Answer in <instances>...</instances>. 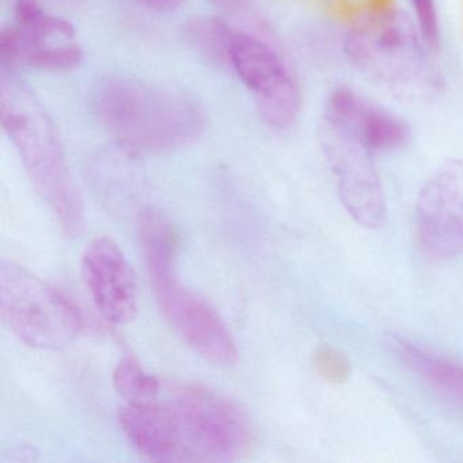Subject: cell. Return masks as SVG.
Here are the masks:
<instances>
[{
  "instance_id": "cell-1",
  "label": "cell",
  "mask_w": 463,
  "mask_h": 463,
  "mask_svg": "<svg viewBox=\"0 0 463 463\" xmlns=\"http://www.w3.org/2000/svg\"><path fill=\"white\" fill-rule=\"evenodd\" d=\"M102 127L129 154H158L196 142L207 127L204 108L188 91L131 77L102 80L91 97Z\"/></svg>"
},
{
  "instance_id": "cell-2",
  "label": "cell",
  "mask_w": 463,
  "mask_h": 463,
  "mask_svg": "<svg viewBox=\"0 0 463 463\" xmlns=\"http://www.w3.org/2000/svg\"><path fill=\"white\" fill-rule=\"evenodd\" d=\"M0 123L32 185L64 234L78 237L85 223V213L56 124L17 70L4 64H0Z\"/></svg>"
},
{
  "instance_id": "cell-3",
  "label": "cell",
  "mask_w": 463,
  "mask_h": 463,
  "mask_svg": "<svg viewBox=\"0 0 463 463\" xmlns=\"http://www.w3.org/2000/svg\"><path fill=\"white\" fill-rule=\"evenodd\" d=\"M346 61L363 77L402 99H430L443 78L411 15L382 6L354 18L343 37Z\"/></svg>"
},
{
  "instance_id": "cell-4",
  "label": "cell",
  "mask_w": 463,
  "mask_h": 463,
  "mask_svg": "<svg viewBox=\"0 0 463 463\" xmlns=\"http://www.w3.org/2000/svg\"><path fill=\"white\" fill-rule=\"evenodd\" d=\"M137 229L148 279L170 326L208 362L234 364L238 349L229 327L207 300L178 280V237L170 219L156 208H146Z\"/></svg>"
},
{
  "instance_id": "cell-5",
  "label": "cell",
  "mask_w": 463,
  "mask_h": 463,
  "mask_svg": "<svg viewBox=\"0 0 463 463\" xmlns=\"http://www.w3.org/2000/svg\"><path fill=\"white\" fill-rule=\"evenodd\" d=\"M0 317L25 345L40 351L66 348L80 335L83 319L50 284L13 260H0Z\"/></svg>"
},
{
  "instance_id": "cell-6",
  "label": "cell",
  "mask_w": 463,
  "mask_h": 463,
  "mask_svg": "<svg viewBox=\"0 0 463 463\" xmlns=\"http://www.w3.org/2000/svg\"><path fill=\"white\" fill-rule=\"evenodd\" d=\"M166 405L183 462L232 459L245 452L253 440L248 414L215 390L181 387Z\"/></svg>"
},
{
  "instance_id": "cell-7",
  "label": "cell",
  "mask_w": 463,
  "mask_h": 463,
  "mask_svg": "<svg viewBox=\"0 0 463 463\" xmlns=\"http://www.w3.org/2000/svg\"><path fill=\"white\" fill-rule=\"evenodd\" d=\"M227 67L250 90L264 123L278 131L292 128L302 110V91L294 70L269 43L234 32Z\"/></svg>"
},
{
  "instance_id": "cell-8",
  "label": "cell",
  "mask_w": 463,
  "mask_h": 463,
  "mask_svg": "<svg viewBox=\"0 0 463 463\" xmlns=\"http://www.w3.org/2000/svg\"><path fill=\"white\" fill-rule=\"evenodd\" d=\"M321 148L341 204L359 226L376 229L386 215L375 154L354 135L321 120Z\"/></svg>"
},
{
  "instance_id": "cell-9",
  "label": "cell",
  "mask_w": 463,
  "mask_h": 463,
  "mask_svg": "<svg viewBox=\"0 0 463 463\" xmlns=\"http://www.w3.org/2000/svg\"><path fill=\"white\" fill-rule=\"evenodd\" d=\"M416 232L422 250L436 260L463 254V161L441 164L420 189Z\"/></svg>"
},
{
  "instance_id": "cell-10",
  "label": "cell",
  "mask_w": 463,
  "mask_h": 463,
  "mask_svg": "<svg viewBox=\"0 0 463 463\" xmlns=\"http://www.w3.org/2000/svg\"><path fill=\"white\" fill-rule=\"evenodd\" d=\"M83 281L97 310L110 324L132 321L139 310L137 278L120 246L108 237L91 241L80 260Z\"/></svg>"
},
{
  "instance_id": "cell-11",
  "label": "cell",
  "mask_w": 463,
  "mask_h": 463,
  "mask_svg": "<svg viewBox=\"0 0 463 463\" xmlns=\"http://www.w3.org/2000/svg\"><path fill=\"white\" fill-rule=\"evenodd\" d=\"M322 120L354 135L375 156L401 150L411 140L405 118L348 86L327 94Z\"/></svg>"
},
{
  "instance_id": "cell-12",
  "label": "cell",
  "mask_w": 463,
  "mask_h": 463,
  "mask_svg": "<svg viewBox=\"0 0 463 463\" xmlns=\"http://www.w3.org/2000/svg\"><path fill=\"white\" fill-rule=\"evenodd\" d=\"M118 420L140 454L158 462H181L180 444L166 402H127L118 409Z\"/></svg>"
},
{
  "instance_id": "cell-13",
  "label": "cell",
  "mask_w": 463,
  "mask_h": 463,
  "mask_svg": "<svg viewBox=\"0 0 463 463\" xmlns=\"http://www.w3.org/2000/svg\"><path fill=\"white\" fill-rule=\"evenodd\" d=\"M82 48L75 42L48 39L20 25L5 26L0 32V64L25 66L45 71H69L82 63Z\"/></svg>"
},
{
  "instance_id": "cell-14",
  "label": "cell",
  "mask_w": 463,
  "mask_h": 463,
  "mask_svg": "<svg viewBox=\"0 0 463 463\" xmlns=\"http://www.w3.org/2000/svg\"><path fill=\"white\" fill-rule=\"evenodd\" d=\"M394 345L401 359L417 375L421 376L433 389L463 406V364L436 356L402 338H395Z\"/></svg>"
},
{
  "instance_id": "cell-15",
  "label": "cell",
  "mask_w": 463,
  "mask_h": 463,
  "mask_svg": "<svg viewBox=\"0 0 463 463\" xmlns=\"http://www.w3.org/2000/svg\"><path fill=\"white\" fill-rule=\"evenodd\" d=\"M14 14L15 24L33 33L63 42H74L77 36L70 21L48 13L40 0H15Z\"/></svg>"
},
{
  "instance_id": "cell-16",
  "label": "cell",
  "mask_w": 463,
  "mask_h": 463,
  "mask_svg": "<svg viewBox=\"0 0 463 463\" xmlns=\"http://www.w3.org/2000/svg\"><path fill=\"white\" fill-rule=\"evenodd\" d=\"M113 386L127 402L154 401L158 397L161 383L147 373L131 354L121 357L113 371Z\"/></svg>"
},
{
  "instance_id": "cell-17",
  "label": "cell",
  "mask_w": 463,
  "mask_h": 463,
  "mask_svg": "<svg viewBox=\"0 0 463 463\" xmlns=\"http://www.w3.org/2000/svg\"><path fill=\"white\" fill-rule=\"evenodd\" d=\"M232 33L234 31L219 18H199L189 24L186 36L202 55L207 56L208 61L227 67Z\"/></svg>"
},
{
  "instance_id": "cell-18",
  "label": "cell",
  "mask_w": 463,
  "mask_h": 463,
  "mask_svg": "<svg viewBox=\"0 0 463 463\" xmlns=\"http://www.w3.org/2000/svg\"><path fill=\"white\" fill-rule=\"evenodd\" d=\"M314 367L317 373L329 383H344L351 375V362L345 354L333 346H321L314 354Z\"/></svg>"
},
{
  "instance_id": "cell-19",
  "label": "cell",
  "mask_w": 463,
  "mask_h": 463,
  "mask_svg": "<svg viewBox=\"0 0 463 463\" xmlns=\"http://www.w3.org/2000/svg\"><path fill=\"white\" fill-rule=\"evenodd\" d=\"M411 7V17L416 21L430 50L435 52L440 40V23L436 0H409Z\"/></svg>"
},
{
  "instance_id": "cell-20",
  "label": "cell",
  "mask_w": 463,
  "mask_h": 463,
  "mask_svg": "<svg viewBox=\"0 0 463 463\" xmlns=\"http://www.w3.org/2000/svg\"><path fill=\"white\" fill-rule=\"evenodd\" d=\"M135 2L150 12L161 13V14L175 12L185 4V0H135Z\"/></svg>"
}]
</instances>
